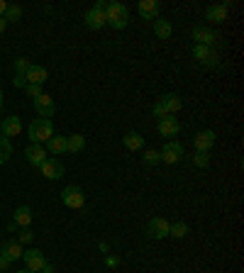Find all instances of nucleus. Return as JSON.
<instances>
[{
    "label": "nucleus",
    "instance_id": "obj_23",
    "mask_svg": "<svg viewBox=\"0 0 244 273\" xmlns=\"http://www.w3.org/2000/svg\"><path fill=\"white\" fill-rule=\"evenodd\" d=\"M86 149V137L83 134H74V137H66V152L78 154Z\"/></svg>",
    "mask_w": 244,
    "mask_h": 273
},
{
    "label": "nucleus",
    "instance_id": "obj_18",
    "mask_svg": "<svg viewBox=\"0 0 244 273\" xmlns=\"http://www.w3.org/2000/svg\"><path fill=\"white\" fill-rule=\"evenodd\" d=\"M137 10L144 20H159V3L156 0H142Z\"/></svg>",
    "mask_w": 244,
    "mask_h": 273
},
{
    "label": "nucleus",
    "instance_id": "obj_25",
    "mask_svg": "<svg viewBox=\"0 0 244 273\" xmlns=\"http://www.w3.org/2000/svg\"><path fill=\"white\" fill-rule=\"evenodd\" d=\"M154 32L159 39H168L171 32H174V27H171V22L168 20H154Z\"/></svg>",
    "mask_w": 244,
    "mask_h": 273
},
{
    "label": "nucleus",
    "instance_id": "obj_12",
    "mask_svg": "<svg viewBox=\"0 0 244 273\" xmlns=\"http://www.w3.org/2000/svg\"><path fill=\"white\" fill-rule=\"evenodd\" d=\"M25 156H27V161L32 166H42L46 161V149L42 144H30V146L25 149Z\"/></svg>",
    "mask_w": 244,
    "mask_h": 273
},
{
    "label": "nucleus",
    "instance_id": "obj_22",
    "mask_svg": "<svg viewBox=\"0 0 244 273\" xmlns=\"http://www.w3.org/2000/svg\"><path fill=\"white\" fill-rule=\"evenodd\" d=\"M161 105L168 110V115H174V112H178V110L183 108V100L178 98L176 93H168V95H164V98H161Z\"/></svg>",
    "mask_w": 244,
    "mask_h": 273
},
{
    "label": "nucleus",
    "instance_id": "obj_14",
    "mask_svg": "<svg viewBox=\"0 0 244 273\" xmlns=\"http://www.w3.org/2000/svg\"><path fill=\"white\" fill-rule=\"evenodd\" d=\"M22 244L20 241H5L3 246H0V256H5L8 261H17V259H22Z\"/></svg>",
    "mask_w": 244,
    "mask_h": 273
},
{
    "label": "nucleus",
    "instance_id": "obj_19",
    "mask_svg": "<svg viewBox=\"0 0 244 273\" xmlns=\"http://www.w3.org/2000/svg\"><path fill=\"white\" fill-rule=\"evenodd\" d=\"M12 225L15 227H30L32 225V210L27 208V205H20V208L15 210V219H12Z\"/></svg>",
    "mask_w": 244,
    "mask_h": 273
},
{
    "label": "nucleus",
    "instance_id": "obj_41",
    "mask_svg": "<svg viewBox=\"0 0 244 273\" xmlns=\"http://www.w3.org/2000/svg\"><path fill=\"white\" fill-rule=\"evenodd\" d=\"M0 108H3V88H0Z\"/></svg>",
    "mask_w": 244,
    "mask_h": 273
},
{
    "label": "nucleus",
    "instance_id": "obj_6",
    "mask_svg": "<svg viewBox=\"0 0 244 273\" xmlns=\"http://www.w3.org/2000/svg\"><path fill=\"white\" fill-rule=\"evenodd\" d=\"M34 110H37V115H39V117H44V120L54 117V112H56L54 98H49V95L42 93L39 98H34Z\"/></svg>",
    "mask_w": 244,
    "mask_h": 273
},
{
    "label": "nucleus",
    "instance_id": "obj_40",
    "mask_svg": "<svg viewBox=\"0 0 244 273\" xmlns=\"http://www.w3.org/2000/svg\"><path fill=\"white\" fill-rule=\"evenodd\" d=\"M5 27H8V20H5V17H0V32H5Z\"/></svg>",
    "mask_w": 244,
    "mask_h": 273
},
{
    "label": "nucleus",
    "instance_id": "obj_43",
    "mask_svg": "<svg viewBox=\"0 0 244 273\" xmlns=\"http://www.w3.org/2000/svg\"><path fill=\"white\" fill-rule=\"evenodd\" d=\"M0 273H3V271H0Z\"/></svg>",
    "mask_w": 244,
    "mask_h": 273
},
{
    "label": "nucleus",
    "instance_id": "obj_24",
    "mask_svg": "<svg viewBox=\"0 0 244 273\" xmlns=\"http://www.w3.org/2000/svg\"><path fill=\"white\" fill-rule=\"evenodd\" d=\"M205 15H208V20L215 22V24H222V22L227 20V10H225L222 5H210Z\"/></svg>",
    "mask_w": 244,
    "mask_h": 273
},
{
    "label": "nucleus",
    "instance_id": "obj_13",
    "mask_svg": "<svg viewBox=\"0 0 244 273\" xmlns=\"http://www.w3.org/2000/svg\"><path fill=\"white\" fill-rule=\"evenodd\" d=\"M212 144H215V132H212V130L198 132V134H196V139H193V146H196V152H210Z\"/></svg>",
    "mask_w": 244,
    "mask_h": 273
},
{
    "label": "nucleus",
    "instance_id": "obj_10",
    "mask_svg": "<svg viewBox=\"0 0 244 273\" xmlns=\"http://www.w3.org/2000/svg\"><path fill=\"white\" fill-rule=\"evenodd\" d=\"M193 39H196V44L212 46V44L217 42V34L212 32L210 27H203V24H198V27H193Z\"/></svg>",
    "mask_w": 244,
    "mask_h": 273
},
{
    "label": "nucleus",
    "instance_id": "obj_32",
    "mask_svg": "<svg viewBox=\"0 0 244 273\" xmlns=\"http://www.w3.org/2000/svg\"><path fill=\"white\" fill-rule=\"evenodd\" d=\"M152 115H154V117H159V120H164V117H168V110L164 108V105H161V100L152 105Z\"/></svg>",
    "mask_w": 244,
    "mask_h": 273
},
{
    "label": "nucleus",
    "instance_id": "obj_34",
    "mask_svg": "<svg viewBox=\"0 0 244 273\" xmlns=\"http://www.w3.org/2000/svg\"><path fill=\"white\" fill-rule=\"evenodd\" d=\"M34 239V234H32V230L30 227H25L22 232H20V244H30V241Z\"/></svg>",
    "mask_w": 244,
    "mask_h": 273
},
{
    "label": "nucleus",
    "instance_id": "obj_26",
    "mask_svg": "<svg viewBox=\"0 0 244 273\" xmlns=\"http://www.w3.org/2000/svg\"><path fill=\"white\" fill-rule=\"evenodd\" d=\"M10 156H12L10 139H8V137H0V166L8 164V161H10Z\"/></svg>",
    "mask_w": 244,
    "mask_h": 273
},
{
    "label": "nucleus",
    "instance_id": "obj_35",
    "mask_svg": "<svg viewBox=\"0 0 244 273\" xmlns=\"http://www.w3.org/2000/svg\"><path fill=\"white\" fill-rule=\"evenodd\" d=\"M12 83H15V88H25V86H27V78L20 76V73H15V78H12Z\"/></svg>",
    "mask_w": 244,
    "mask_h": 273
},
{
    "label": "nucleus",
    "instance_id": "obj_11",
    "mask_svg": "<svg viewBox=\"0 0 244 273\" xmlns=\"http://www.w3.org/2000/svg\"><path fill=\"white\" fill-rule=\"evenodd\" d=\"M0 130H3V137H17L20 132H22V120L17 117V115H12V117H5V120L0 122Z\"/></svg>",
    "mask_w": 244,
    "mask_h": 273
},
{
    "label": "nucleus",
    "instance_id": "obj_9",
    "mask_svg": "<svg viewBox=\"0 0 244 273\" xmlns=\"http://www.w3.org/2000/svg\"><path fill=\"white\" fill-rule=\"evenodd\" d=\"M39 171H42V176L49 178V181H59V178L64 176V166H61V161H56V159H46L44 164L39 166Z\"/></svg>",
    "mask_w": 244,
    "mask_h": 273
},
{
    "label": "nucleus",
    "instance_id": "obj_1",
    "mask_svg": "<svg viewBox=\"0 0 244 273\" xmlns=\"http://www.w3.org/2000/svg\"><path fill=\"white\" fill-rule=\"evenodd\" d=\"M127 20H130V10H127L122 3H108V8H105V22L110 24L112 30L127 27Z\"/></svg>",
    "mask_w": 244,
    "mask_h": 273
},
{
    "label": "nucleus",
    "instance_id": "obj_36",
    "mask_svg": "<svg viewBox=\"0 0 244 273\" xmlns=\"http://www.w3.org/2000/svg\"><path fill=\"white\" fill-rule=\"evenodd\" d=\"M117 263H120V259H117V256H108V259H105V266H108V268H115Z\"/></svg>",
    "mask_w": 244,
    "mask_h": 273
},
{
    "label": "nucleus",
    "instance_id": "obj_30",
    "mask_svg": "<svg viewBox=\"0 0 244 273\" xmlns=\"http://www.w3.org/2000/svg\"><path fill=\"white\" fill-rule=\"evenodd\" d=\"M30 59H25V56H20V59H15V73H20V76H25L27 71H30Z\"/></svg>",
    "mask_w": 244,
    "mask_h": 273
},
{
    "label": "nucleus",
    "instance_id": "obj_20",
    "mask_svg": "<svg viewBox=\"0 0 244 273\" xmlns=\"http://www.w3.org/2000/svg\"><path fill=\"white\" fill-rule=\"evenodd\" d=\"M46 152L49 154H64L66 152V137H61V134H54V137H49L46 139Z\"/></svg>",
    "mask_w": 244,
    "mask_h": 273
},
{
    "label": "nucleus",
    "instance_id": "obj_15",
    "mask_svg": "<svg viewBox=\"0 0 244 273\" xmlns=\"http://www.w3.org/2000/svg\"><path fill=\"white\" fill-rule=\"evenodd\" d=\"M108 22H105V10H100V8H93V10L86 12V27L90 30H103Z\"/></svg>",
    "mask_w": 244,
    "mask_h": 273
},
{
    "label": "nucleus",
    "instance_id": "obj_33",
    "mask_svg": "<svg viewBox=\"0 0 244 273\" xmlns=\"http://www.w3.org/2000/svg\"><path fill=\"white\" fill-rule=\"evenodd\" d=\"M25 93H27L32 100L39 98V95H42V86H32V83H27V86H25Z\"/></svg>",
    "mask_w": 244,
    "mask_h": 273
},
{
    "label": "nucleus",
    "instance_id": "obj_3",
    "mask_svg": "<svg viewBox=\"0 0 244 273\" xmlns=\"http://www.w3.org/2000/svg\"><path fill=\"white\" fill-rule=\"evenodd\" d=\"M61 200H64V205L71 210H81L83 208V203H86V195H83V190L78 186H66L61 190Z\"/></svg>",
    "mask_w": 244,
    "mask_h": 273
},
{
    "label": "nucleus",
    "instance_id": "obj_29",
    "mask_svg": "<svg viewBox=\"0 0 244 273\" xmlns=\"http://www.w3.org/2000/svg\"><path fill=\"white\" fill-rule=\"evenodd\" d=\"M193 164L198 166V168H208V166H210V152H196Z\"/></svg>",
    "mask_w": 244,
    "mask_h": 273
},
{
    "label": "nucleus",
    "instance_id": "obj_39",
    "mask_svg": "<svg viewBox=\"0 0 244 273\" xmlns=\"http://www.w3.org/2000/svg\"><path fill=\"white\" fill-rule=\"evenodd\" d=\"M5 10H8V3H5V0H0V17L5 15Z\"/></svg>",
    "mask_w": 244,
    "mask_h": 273
},
{
    "label": "nucleus",
    "instance_id": "obj_4",
    "mask_svg": "<svg viewBox=\"0 0 244 273\" xmlns=\"http://www.w3.org/2000/svg\"><path fill=\"white\" fill-rule=\"evenodd\" d=\"M161 161H166V164H178L181 159H183V144L178 142H166L164 144V149H161Z\"/></svg>",
    "mask_w": 244,
    "mask_h": 273
},
{
    "label": "nucleus",
    "instance_id": "obj_31",
    "mask_svg": "<svg viewBox=\"0 0 244 273\" xmlns=\"http://www.w3.org/2000/svg\"><path fill=\"white\" fill-rule=\"evenodd\" d=\"M161 161V154L154 152V149H149V152H144V164L147 166H156Z\"/></svg>",
    "mask_w": 244,
    "mask_h": 273
},
{
    "label": "nucleus",
    "instance_id": "obj_17",
    "mask_svg": "<svg viewBox=\"0 0 244 273\" xmlns=\"http://www.w3.org/2000/svg\"><path fill=\"white\" fill-rule=\"evenodd\" d=\"M25 78H27V83H32V86H42L46 78H49V73H46L44 66H30V71L25 73Z\"/></svg>",
    "mask_w": 244,
    "mask_h": 273
},
{
    "label": "nucleus",
    "instance_id": "obj_2",
    "mask_svg": "<svg viewBox=\"0 0 244 273\" xmlns=\"http://www.w3.org/2000/svg\"><path fill=\"white\" fill-rule=\"evenodd\" d=\"M49 137H54V125H52V120H44V117H37V120H32V125H30V142L32 144H46V139Z\"/></svg>",
    "mask_w": 244,
    "mask_h": 273
},
{
    "label": "nucleus",
    "instance_id": "obj_5",
    "mask_svg": "<svg viewBox=\"0 0 244 273\" xmlns=\"http://www.w3.org/2000/svg\"><path fill=\"white\" fill-rule=\"evenodd\" d=\"M193 56H196L203 66H217L220 64V56L215 54L210 46H203V44H196V46H193Z\"/></svg>",
    "mask_w": 244,
    "mask_h": 273
},
{
    "label": "nucleus",
    "instance_id": "obj_38",
    "mask_svg": "<svg viewBox=\"0 0 244 273\" xmlns=\"http://www.w3.org/2000/svg\"><path fill=\"white\" fill-rule=\"evenodd\" d=\"M39 273H54V266H52V263L46 261L44 266H42V271H39Z\"/></svg>",
    "mask_w": 244,
    "mask_h": 273
},
{
    "label": "nucleus",
    "instance_id": "obj_21",
    "mask_svg": "<svg viewBox=\"0 0 244 273\" xmlns=\"http://www.w3.org/2000/svg\"><path fill=\"white\" fill-rule=\"evenodd\" d=\"M122 142H125V146H127L130 152H139V149L144 146V137H142L139 132H127Z\"/></svg>",
    "mask_w": 244,
    "mask_h": 273
},
{
    "label": "nucleus",
    "instance_id": "obj_16",
    "mask_svg": "<svg viewBox=\"0 0 244 273\" xmlns=\"http://www.w3.org/2000/svg\"><path fill=\"white\" fill-rule=\"evenodd\" d=\"M178 130H181V125H178V120L174 117V115L159 120V134H161V137H176Z\"/></svg>",
    "mask_w": 244,
    "mask_h": 273
},
{
    "label": "nucleus",
    "instance_id": "obj_27",
    "mask_svg": "<svg viewBox=\"0 0 244 273\" xmlns=\"http://www.w3.org/2000/svg\"><path fill=\"white\" fill-rule=\"evenodd\" d=\"M186 234H188V225H186V222H176V225H168V237L183 239Z\"/></svg>",
    "mask_w": 244,
    "mask_h": 273
},
{
    "label": "nucleus",
    "instance_id": "obj_7",
    "mask_svg": "<svg viewBox=\"0 0 244 273\" xmlns=\"http://www.w3.org/2000/svg\"><path fill=\"white\" fill-rule=\"evenodd\" d=\"M22 259H25V263H27V271H34V273H39L42 271V266L46 263L44 252H39V249H30V252H25Z\"/></svg>",
    "mask_w": 244,
    "mask_h": 273
},
{
    "label": "nucleus",
    "instance_id": "obj_37",
    "mask_svg": "<svg viewBox=\"0 0 244 273\" xmlns=\"http://www.w3.org/2000/svg\"><path fill=\"white\" fill-rule=\"evenodd\" d=\"M10 266H12V263L8 261V259H5V256H0V271L5 273V271H8V268H10Z\"/></svg>",
    "mask_w": 244,
    "mask_h": 273
},
{
    "label": "nucleus",
    "instance_id": "obj_42",
    "mask_svg": "<svg viewBox=\"0 0 244 273\" xmlns=\"http://www.w3.org/2000/svg\"><path fill=\"white\" fill-rule=\"evenodd\" d=\"M15 273H34V271H27V268H25V271H15Z\"/></svg>",
    "mask_w": 244,
    "mask_h": 273
},
{
    "label": "nucleus",
    "instance_id": "obj_8",
    "mask_svg": "<svg viewBox=\"0 0 244 273\" xmlns=\"http://www.w3.org/2000/svg\"><path fill=\"white\" fill-rule=\"evenodd\" d=\"M147 234L152 239H166L168 237V222L164 217H154L149 225H147Z\"/></svg>",
    "mask_w": 244,
    "mask_h": 273
},
{
    "label": "nucleus",
    "instance_id": "obj_28",
    "mask_svg": "<svg viewBox=\"0 0 244 273\" xmlns=\"http://www.w3.org/2000/svg\"><path fill=\"white\" fill-rule=\"evenodd\" d=\"M8 22H17L20 17H22V8L20 5H8V10H5V15H3Z\"/></svg>",
    "mask_w": 244,
    "mask_h": 273
}]
</instances>
